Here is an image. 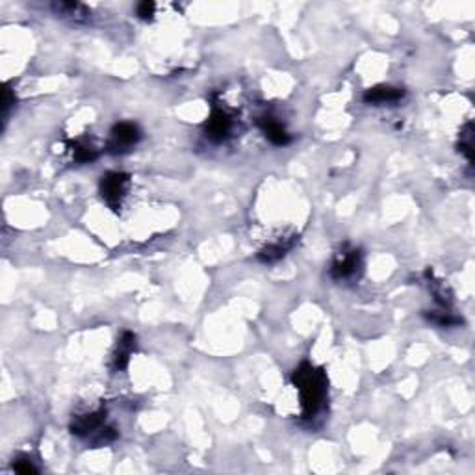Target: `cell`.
I'll return each instance as SVG.
<instances>
[{
  "label": "cell",
  "instance_id": "obj_11",
  "mask_svg": "<svg viewBox=\"0 0 475 475\" xmlns=\"http://www.w3.org/2000/svg\"><path fill=\"white\" fill-rule=\"evenodd\" d=\"M286 251H288V245H269V247H266L264 251H260L258 258L262 260V262H268V264H271V262H277V260L283 258L284 255H286Z\"/></svg>",
  "mask_w": 475,
  "mask_h": 475
},
{
  "label": "cell",
  "instance_id": "obj_6",
  "mask_svg": "<svg viewBox=\"0 0 475 475\" xmlns=\"http://www.w3.org/2000/svg\"><path fill=\"white\" fill-rule=\"evenodd\" d=\"M204 132H207V138H210L212 141H223L231 136L232 119L223 110H214L210 119L207 121Z\"/></svg>",
  "mask_w": 475,
  "mask_h": 475
},
{
  "label": "cell",
  "instance_id": "obj_9",
  "mask_svg": "<svg viewBox=\"0 0 475 475\" xmlns=\"http://www.w3.org/2000/svg\"><path fill=\"white\" fill-rule=\"evenodd\" d=\"M136 346V337L132 332H125L123 337L119 338V344H117V349L114 353V370L121 371L125 370L126 366H129L130 355H132V351H134Z\"/></svg>",
  "mask_w": 475,
  "mask_h": 475
},
{
  "label": "cell",
  "instance_id": "obj_13",
  "mask_svg": "<svg viewBox=\"0 0 475 475\" xmlns=\"http://www.w3.org/2000/svg\"><path fill=\"white\" fill-rule=\"evenodd\" d=\"M154 10H156V4H154V2H141V4H138V8H136V13H138L141 19H149V17H153Z\"/></svg>",
  "mask_w": 475,
  "mask_h": 475
},
{
  "label": "cell",
  "instance_id": "obj_3",
  "mask_svg": "<svg viewBox=\"0 0 475 475\" xmlns=\"http://www.w3.org/2000/svg\"><path fill=\"white\" fill-rule=\"evenodd\" d=\"M130 184V177L126 173H106L101 180V195L110 208H119L121 199L125 197L126 187Z\"/></svg>",
  "mask_w": 475,
  "mask_h": 475
},
{
  "label": "cell",
  "instance_id": "obj_1",
  "mask_svg": "<svg viewBox=\"0 0 475 475\" xmlns=\"http://www.w3.org/2000/svg\"><path fill=\"white\" fill-rule=\"evenodd\" d=\"M292 383L301 398L302 416L314 417L325 405L327 390H329V381L322 368L302 362L297 370L293 371Z\"/></svg>",
  "mask_w": 475,
  "mask_h": 475
},
{
  "label": "cell",
  "instance_id": "obj_7",
  "mask_svg": "<svg viewBox=\"0 0 475 475\" xmlns=\"http://www.w3.org/2000/svg\"><path fill=\"white\" fill-rule=\"evenodd\" d=\"M258 126H260V130L264 132L266 138H268L273 145L284 147V145H288L290 141H292V138H290V134L286 132V129H284V126L280 125L277 119H275V117H271V116L260 117Z\"/></svg>",
  "mask_w": 475,
  "mask_h": 475
},
{
  "label": "cell",
  "instance_id": "obj_2",
  "mask_svg": "<svg viewBox=\"0 0 475 475\" xmlns=\"http://www.w3.org/2000/svg\"><path fill=\"white\" fill-rule=\"evenodd\" d=\"M141 139V132L134 123H117L110 132V141H108V151L111 154L129 153L132 147L138 145Z\"/></svg>",
  "mask_w": 475,
  "mask_h": 475
},
{
  "label": "cell",
  "instance_id": "obj_4",
  "mask_svg": "<svg viewBox=\"0 0 475 475\" xmlns=\"http://www.w3.org/2000/svg\"><path fill=\"white\" fill-rule=\"evenodd\" d=\"M359 268H360V251L344 247V249L337 255L334 262H332L331 275L332 278L342 280V278L353 277Z\"/></svg>",
  "mask_w": 475,
  "mask_h": 475
},
{
  "label": "cell",
  "instance_id": "obj_5",
  "mask_svg": "<svg viewBox=\"0 0 475 475\" xmlns=\"http://www.w3.org/2000/svg\"><path fill=\"white\" fill-rule=\"evenodd\" d=\"M104 410H97V413L89 414H82V416L72 417L71 422V431L72 435L77 437H89L93 432L101 431L104 427Z\"/></svg>",
  "mask_w": 475,
  "mask_h": 475
},
{
  "label": "cell",
  "instance_id": "obj_12",
  "mask_svg": "<svg viewBox=\"0 0 475 475\" xmlns=\"http://www.w3.org/2000/svg\"><path fill=\"white\" fill-rule=\"evenodd\" d=\"M13 470L17 471V474H24V475H30V474H38V468H36L34 464L30 461H17L13 462Z\"/></svg>",
  "mask_w": 475,
  "mask_h": 475
},
{
  "label": "cell",
  "instance_id": "obj_10",
  "mask_svg": "<svg viewBox=\"0 0 475 475\" xmlns=\"http://www.w3.org/2000/svg\"><path fill=\"white\" fill-rule=\"evenodd\" d=\"M97 156H99V153H97V149L93 145L80 143V141H77V143L72 145V158L77 160L78 163L93 162Z\"/></svg>",
  "mask_w": 475,
  "mask_h": 475
},
{
  "label": "cell",
  "instance_id": "obj_8",
  "mask_svg": "<svg viewBox=\"0 0 475 475\" xmlns=\"http://www.w3.org/2000/svg\"><path fill=\"white\" fill-rule=\"evenodd\" d=\"M405 95L403 89L399 87H390V86H377L373 89H368L364 93V102L368 104H394V102L401 101Z\"/></svg>",
  "mask_w": 475,
  "mask_h": 475
}]
</instances>
